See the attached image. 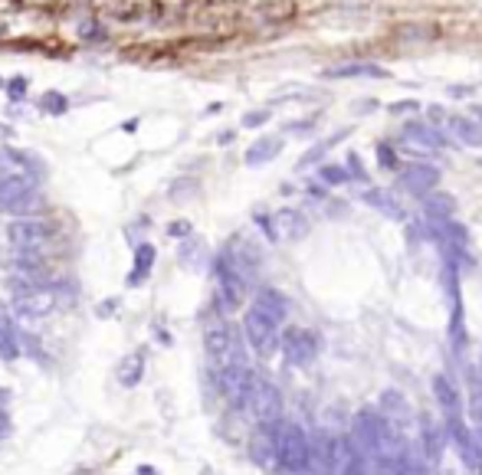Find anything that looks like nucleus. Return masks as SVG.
Segmentation results:
<instances>
[{
  "instance_id": "f704fd0d",
  "label": "nucleus",
  "mask_w": 482,
  "mask_h": 475,
  "mask_svg": "<svg viewBox=\"0 0 482 475\" xmlns=\"http://www.w3.org/2000/svg\"><path fill=\"white\" fill-rule=\"evenodd\" d=\"M450 95L453 99H466V95H472V86H450Z\"/></svg>"
},
{
  "instance_id": "393cba45",
  "label": "nucleus",
  "mask_w": 482,
  "mask_h": 475,
  "mask_svg": "<svg viewBox=\"0 0 482 475\" xmlns=\"http://www.w3.org/2000/svg\"><path fill=\"white\" fill-rule=\"evenodd\" d=\"M151 266H154V246L151 243H141L138 246V266L128 272V285H141L145 279H148Z\"/></svg>"
},
{
  "instance_id": "7c9ffc66",
  "label": "nucleus",
  "mask_w": 482,
  "mask_h": 475,
  "mask_svg": "<svg viewBox=\"0 0 482 475\" xmlns=\"http://www.w3.org/2000/svg\"><path fill=\"white\" fill-rule=\"evenodd\" d=\"M43 108H46V112L62 115V112H66V95H60V92H46V95H43Z\"/></svg>"
},
{
  "instance_id": "1a4fd4ad",
  "label": "nucleus",
  "mask_w": 482,
  "mask_h": 475,
  "mask_svg": "<svg viewBox=\"0 0 482 475\" xmlns=\"http://www.w3.org/2000/svg\"><path fill=\"white\" fill-rule=\"evenodd\" d=\"M263 223V230L269 233V239H282V243H296L309 233V220H305V213L296 207H286L279 210V213H272V217H259Z\"/></svg>"
},
{
  "instance_id": "cd10ccee",
  "label": "nucleus",
  "mask_w": 482,
  "mask_h": 475,
  "mask_svg": "<svg viewBox=\"0 0 482 475\" xmlns=\"http://www.w3.org/2000/svg\"><path fill=\"white\" fill-rule=\"evenodd\" d=\"M141 354H135V357H125L121 361V367H119V380H121V387H135L138 380H141Z\"/></svg>"
},
{
  "instance_id": "473e14b6",
  "label": "nucleus",
  "mask_w": 482,
  "mask_h": 475,
  "mask_svg": "<svg viewBox=\"0 0 482 475\" xmlns=\"http://www.w3.org/2000/svg\"><path fill=\"white\" fill-rule=\"evenodd\" d=\"M269 121V108H259V112H246L243 115V128H259Z\"/></svg>"
},
{
  "instance_id": "aec40b11",
  "label": "nucleus",
  "mask_w": 482,
  "mask_h": 475,
  "mask_svg": "<svg viewBox=\"0 0 482 475\" xmlns=\"http://www.w3.org/2000/svg\"><path fill=\"white\" fill-rule=\"evenodd\" d=\"M282 151V138H276V134H266V138H259V141H253L250 145V151H246V164L250 167H259V164H269L276 154Z\"/></svg>"
},
{
  "instance_id": "c85d7f7f",
  "label": "nucleus",
  "mask_w": 482,
  "mask_h": 475,
  "mask_svg": "<svg viewBox=\"0 0 482 475\" xmlns=\"http://www.w3.org/2000/svg\"><path fill=\"white\" fill-rule=\"evenodd\" d=\"M318 180H322L325 187H341V184L351 180V174H348V167H341V164H325V167L318 171Z\"/></svg>"
},
{
  "instance_id": "f3484780",
  "label": "nucleus",
  "mask_w": 482,
  "mask_h": 475,
  "mask_svg": "<svg viewBox=\"0 0 482 475\" xmlns=\"http://www.w3.org/2000/svg\"><path fill=\"white\" fill-rule=\"evenodd\" d=\"M450 132L456 134V141H463L466 148H482V121L472 115H446Z\"/></svg>"
},
{
  "instance_id": "2eb2a0df",
  "label": "nucleus",
  "mask_w": 482,
  "mask_h": 475,
  "mask_svg": "<svg viewBox=\"0 0 482 475\" xmlns=\"http://www.w3.org/2000/svg\"><path fill=\"white\" fill-rule=\"evenodd\" d=\"M282 423V419H279ZM279 423H259L256 436H253V443H250V456L256 465H266L272 462V452H276V430H279Z\"/></svg>"
},
{
  "instance_id": "f8f14e48",
  "label": "nucleus",
  "mask_w": 482,
  "mask_h": 475,
  "mask_svg": "<svg viewBox=\"0 0 482 475\" xmlns=\"http://www.w3.org/2000/svg\"><path fill=\"white\" fill-rule=\"evenodd\" d=\"M439 184V167H433V164H407L404 171H400V187L407 193H413V197H423V193L437 191Z\"/></svg>"
},
{
  "instance_id": "dca6fc26",
  "label": "nucleus",
  "mask_w": 482,
  "mask_h": 475,
  "mask_svg": "<svg viewBox=\"0 0 482 475\" xmlns=\"http://www.w3.org/2000/svg\"><path fill=\"white\" fill-rule=\"evenodd\" d=\"M387 69H381L374 62H341V66H328L322 79H384Z\"/></svg>"
},
{
  "instance_id": "4c0bfd02",
  "label": "nucleus",
  "mask_w": 482,
  "mask_h": 475,
  "mask_svg": "<svg viewBox=\"0 0 482 475\" xmlns=\"http://www.w3.org/2000/svg\"><path fill=\"white\" fill-rule=\"evenodd\" d=\"M23 89H27V82H23V79H14V82H10V95H14V99H20Z\"/></svg>"
},
{
  "instance_id": "2f4dec72",
  "label": "nucleus",
  "mask_w": 482,
  "mask_h": 475,
  "mask_svg": "<svg viewBox=\"0 0 482 475\" xmlns=\"http://www.w3.org/2000/svg\"><path fill=\"white\" fill-rule=\"evenodd\" d=\"M348 174H351V178L354 180H361V184H367V171H364V164H361V158H358V154H348Z\"/></svg>"
},
{
  "instance_id": "7ed1b4c3",
  "label": "nucleus",
  "mask_w": 482,
  "mask_h": 475,
  "mask_svg": "<svg viewBox=\"0 0 482 475\" xmlns=\"http://www.w3.org/2000/svg\"><path fill=\"white\" fill-rule=\"evenodd\" d=\"M213 269H217V305H220L224 312H237L243 302H246V292H250V279H246L240 269H237L233 263H230V259H226V253L217 256Z\"/></svg>"
},
{
  "instance_id": "9d476101",
  "label": "nucleus",
  "mask_w": 482,
  "mask_h": 475,
  "mask_svg": "<svg viewBox=\"0 0 482 475\" xmlns=\"http://www.w3.org/2000/svg\"><path fill=\"white\" fill-rule=\"evenodd\" d=\"M446 433H450V439L456 443V452H459V459L466 462L469 472H482L479 436H476V433L463 423V416H446Z\"/></svg>"
},
{
  "instance_id": "a878e982",
  "label": "nucleus",
  "mask_w": 482,
  "mask_h": 475,
  "mask_svg": "<svg viewBox=\"0 0 482 475\" xmlns=\"http://www.w3.org/2000/svg\"><path fill=\"white\" fill-rule=\"evenodd\" d=\"M348 134H351V128H341V132H338V134H332V138H322V141H318L315 148H312V151H309V154H305V158H302V161H299V167H309V164L322 161V158H325V151H332L335 145H338V141H345Z\"/></svg>"
},
{
  "instance_id": "ddd939ff",
  "label": "nucleus",
  "mask_w": 482,
  "mask_h": 475,
  "mask_svg": "<svg viewBox=\"0 0 482 475\" xmlns=\"http://www.w3.org/2000/svg\"><path fill=\"white\" fill-rule=\"evenodd\" d=\"M7 239L14 249H40L46 243V226L40 220H16L10 230H7Z\"/></svg>"
},
{
  "instance_id": "e433bc0d",
  "label": "nucleus",
  "mask_w": 482,
  "mask_h": 475,
  "mask_svg": "<svg viewBox=\"0 0 482 475\" xmlns=\"http://www.w3.org/2000/svg\"><path fill=\"white\" fill-rule=\"evenodd\" d=\"M312 125H315V119H305V121H292V125H289V132H309V128H312Z\"/></svg>"
},
{
  "instance_id": "4468645a",
  "label": "nucleus",
  "mask_w": 482,
  "mask_h": 475,
  "mask_svg": "<svg viewBox=\"0 0 482 475\" xmlns=\"http://www.w3.org/2000/svg\"><path fill=\"white\" fill-rule=\"evenodd\" d=\"M400 138L407 145H420V148H446V134L433 125H426V121H407L400 128Z\"/></svg>"
},
{
  "instance_id": "39448f33",
  "label": "nucleus",
  "mask_w": 482,
  "mask_h": 475,
  "mask_svg": "<svg viewBox=\"0 0 482 475\" xmlns=\"http://www.w3.org/2000/svg\"><path fill=\"white\" fill-rule=\"evenodd\" d=\"M309 452H312V465H318L322 472H341L348 452H351V443L322 430L315 436H309Z\"/></svg>"
},
{
  "instance_id": "72a5a7b5",
  "label": "nucleus",
  "mask_w": 482,
  "mask_h": 475,
  "mask_svg": "<svg viewBox=\"0 0 482 475\" xmlns=\"http://www.w3.org/2000/svg\"><path fill=\"white\" fill-rule=\"evenodd\" d=\"M167 230H171V236H178V239H181V236H191V223H171V226H167Z\"/></svg>"
},
{
  "instance_id": "a211bd4d",
  "label": "nucleus",
  "mask_w": 482,
  "mask_h": 475,
  "mask_svg": "<svg viewBox=\"0 0 482 475\" xmlns=\"http://www.w3.org/2000/svg\"><path fill=\"white\" fill-rule=\"evenodd\" d=\"M420 436H423V452H426V459L430 462H439L443 456V446H446V430L437 426L433 419H420Z\"/></svg>"
},
{
  "instance_id": "f03ea898",
  "label": "nucleus",
  "mask_w": 482,
  "mask_h": 475,
  "mask_svg": "<svg viewBox=\"0 0 482 475\" xmlns=\"http://www.w3.org/2000/svg\"><path fill=\"white\" fill-rule=\"evenodd\" d=\"M204 348H207V357H210V364L217 371H220V367H230V364H246L243 338L230 321H213V325H207V331H204Z\"/></svg>"
},
{
  "instance_id": "5701e85b",
  "label": "nucleus",
  "mask_w": 482,
  "mask_h": 475,
  "mask_svg": "<svg viewBox=\"0 0 482 475\" xmlns=\"http://www.w3.org/2000/svg\"><path fill=\"white\" fill-rule=\"evenodd\" d=\"M364 204H371L377 213H384V217H391V220H404V217H407L391 191H367L364 193Z\"/></svg>"
},
{
  "instance_id": "9b49d317",
  "label": "nucleus",
  "mask_w": 482,
  "mask_h": 475,
  "mask_svg": "<svg viewBox=\"0 0 482 475\" xmlns=\"http://www.w3.org/2000/svg\"><path fill=\"white\" fill-rule=\"evenodd\" d=\"M33 200H36V193H33V184L27 178H20V174H3L0 178V210L27 213Z\"/></svg>"
},
{
  "instance_id": "6e6552de",
  "label": "nucleus",
  "mask_w": 482,
  "mask_h": 475,
  "mask_svg": "<svg viewBox=\"0 0 482 475\" xmlns=\"http://www.w3.org/2000/svg\"><path fill=\"white\" fill-rule=\"evenodd\" d=\"M279 348H282V357H286L292 367H309L318 357V334L315 331H305V328H289L286 334L279 338Z\"/></svg>"
},
{
  "instance_id": "6ab92c4d",
  "label": "nucleus",
  "mask_w": 482,
  "mask_h": 475,
  "mask_svg": "<svg viewBox=\"0 0 482 475\" xmlns=\"http://www.w3.org/2000/svg\"><path fill=\"white\" fill-rule=\"evenodd\" d=\"M423 213H426V220H450L453 213H456V200H453V193H423Z\"/></svg>"
},
{
  "instance_id": "423d86ee",
  "label": "nucleus",
  "mask_w": 482,
  "mask_h": 475,
  "mask_svg": "<svg viewBox=\"0 0 482 475\" xmlns=\"http://www.w3.org/2000/svg\"><path fill=\"white\" fill-rule=\"evenodd\" d=\"M253 380H256V374L246 364H230V367L217 371V390L233 410H246V397L253 390Z\"/></svg>"
},
{
  "instance_id": "20e7f679",
  "label": "nucleus",
  "mask_w": 482,
  "mask_h": 475,
  "mask_svg": "<svg viewBox=\"0 0 482 475\" xmlns=\"http://www.w3.org/2000/svg\"><path fill=\"white\" fill-rule=\"evenodd\" d=\"M243 338H246V344L256 354H272L276 344H279V321H272L263 308L253 305L250 312L243 315Z\"/></svg>"
},
{
  "instance_id": "58836bf2",
  "label": "nucleus",
  "mask_w": 482,
  "mask_h": 475,
  "mask_svg": "<svg viewBox=\"0 0 482 475\" xmlns=\"http://www.w3.org/2000/svg\"><path fill=\"white\" fill-rule=\"evenodd\" d=\"M479 446H482V426H479Z\"/></svg>"
},
{
  "instance_id": "0eeeda50",
  "label": "nucleus",
  "mask_w": 482,
  "mask_h": 475,
  "mask_svg": "<svg viewBox=\"0 0 482 475\" xmlns=\"http://www.w3.org/2000/svg\"><path fill=\"white\" fill-rule=\"evenodd\" d=\"M246 410L256 423H279L282 419V393L269 380H253V390L246 397Z\"/></svg>"
},
{
  "instance_id": "c756f323",
  "label": "nucleus",
  "mask_w": 482,
  "mask_h": 475,
  "mask_svg": "<svg viewBox=\"0 0 482 475\" xmlns=\"http://www.w3.org/2000/svg\"><path fill=\"white\" fill-rule=\"evenodd\" d=\"M377 164L384 167V171H400V161H397V154H394L391 145H377Z\"/></svg>"
},
{
  "instance_id": "b1692460",
  "label": "nucleus",
  "mask_w": 482,
  "mask_h": 475,
  "mask_svg": "<svg viewBox=\"0 0 482 475\" xmlns=\"http://www.w3.org/2000/svg\"><path fill=\"white\" fill-rule=\"evenodd\" d=\"M0 354L7 361L16 357V328H14V318L7 315V308L0 305Z\"/></svg>"
},
{
  "instance_id": "4be33fe9",
  "label": "nucleus",
  "mask_w": 482,
  "mask_h": 475,
  "mask_svg": "<svg viewBox=\"0 0 482 475\" xmlns=\"http://www.w3.org/2000/svg\"><path fill=\"white\" fill-rule=\"evenodd\" d=\"M433 393H437L443 413H446V416H459V390H456V384H453L446 374H437V377H433Z\"/></svg>"
},
{
  "instance_id": "412c9836",
  "label": "nucleus",
  "mask_w": 482,
  "mask_h": 475,
  "mask_svg": "<svg viewBox=\"0 0 482 475\" xmlns=\"http://www.w3.org/2000/svg\"><path fill=\"white\" fill-rule=\"evenodd\" d=\"M253 305L263 308L272 321H286V315H289V298L282 295V292H276V289H259V295Z\"/></svg>"
},
{
  "instance_id": "f257e3e1",
  "label": "nucleus",
  "mask_w": 482,
  "mask_h": 475,
  "mask_svg": "<svg viewBox=\"0 0 482 475\" xmlns=\"http://www.w3.org/2000/svg\"><path fill=\"white\" fill-rule=\"evenodd\" d=\"M272 465L279 472H312V452H309V436L296 423H279L276 430V452Z\"/></svg>"
},
{
  "instance_id": "c9c22d12",
  "label": "nucleus",
  "mask_w": 482,
  "mask_h": 475,
  "mask_svg": "<svg viewBox=\"0 0 482 475\" xmlns=\"http://www.w3.org/2000/svg\"><path fill=\"white\" fill-rule=\"evenodd\" d=\"M417 108H420L417 102H397L391 112H394V115H400V112H417Z\"/></svg>"
},
{
  "instance_id": "bb28decb",
  "label": "nucleus",
  "mask_w": 482,
  "mask_h": 475,
  "mask_svg": "<svg viewBox=\"0 0 482 475\" xmlns=\"http://www.w3.org/2000/svg\"><path fill=\"white\" fill-rule=\"evenodd\" d=\"M381 410H384L387 419H404V416H410L407 403H404V397H400L397 390H384V397H381Z\"/></svg>"
}]
</instances>
